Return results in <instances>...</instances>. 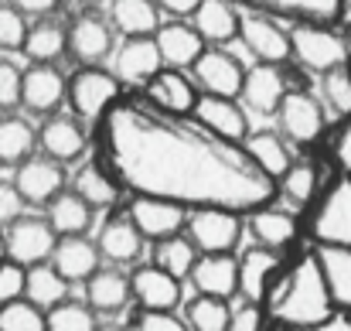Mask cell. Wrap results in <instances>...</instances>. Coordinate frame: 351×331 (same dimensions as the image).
I'll return each instance as SVG.
<instances>
[{
    "label": "cell",
    "instance_id": "cell-1",
    "mask_svg": "<svg viewBox=\"0 0 351 331\" xmlns=\"http://www.w3.org/2000/svg\"><path fill=\"white\" fill-rule=\"evenodd\" d=\"M96 144L126 195L235 212L276 202V181L249 161L242 144L212 133L191 113L160 110L143 93H119L106 106L96 119Z\"/></svg>",
    "mask_w": 351,
    "mask_h": 331
},
{
    "label": "cell",
    "instance_id": "cell-2",
    "mask_svg": "<svg viewBox=\"0 0 351 331\" xmlns=\"http://www.w3.org/2000/svg\"><path fill=\"white\" fill-rule=\"evenodd\" d=\"M266 321L283 325V328H324V321L335 315L321 266L314 249L304 253L293 266H280V273L273 277L266 297Z\"/></svg>",
    "mask_w": 351,
    "mask_h": 331
},
{
    "label": "cell",
    "instance_id": "cell-3",
    "mask_svg": "<svg viewBox=\"0 0 351 331\" xmlns=\"http://www.w3.org/2000/svg\"><path fill=\"white\" fill-rule=\"evenodd\" d=\"M290 41V55L307 69V72H328L335 65L348 62L351 41H345L338 31H331V24H314V21H293L287 31Z\"/></svg>",
    "mask_w": 351,
    "mask_h": 331
},
{
    "label": "cell",
    "instance_id": "cell-4",
    "mask_svg": "<svg viewBox=\"0 0 351 331\" xmlns=\"http://www.w3.org/2000/svg\"><path fill=\"white\" fill-rule=\"evenodd\" d=\"M304 232L311 236L314 246H345V249H351V178L348 174L341 181H335L317 198V205L307 212Z\"/></svg>",
    "mask_w": 351,
    "mask_h": 331
},
{
    "label": "cell",
    "instance_id": "cell-5",
    "mask_svg": "<svg viewBox=\"0 0 351 331\" xmlns=\"http://www.w3.org/2000/svg\"><path fill=\"white\" fill-rule=\"evenodd\" d=\"M181 229L195 242L198 253H235V246L242 242L245 222H242V212L235 209L205 205V209H188Z\"/></svg>",
    "mask_w": 351,
    "mask_h": 331
},
{
    "label": "cell",
    "instance_id": "cell-6",
    "mask_svg": "<svg viewBox=\"0 0 351 331\" xmlns=\"http://www.w3.org/2000/svg\"><path fill=\"white\" fill-rule=\"evenodd\" d=\"M119 93H123L119 76L99 65H86L72 79H65V103L72 106V116H79L82 123H96Z\"/></svg>",
    "mask_w": 351,
    "mask_h": 331
},
{
    "label": "cell",
    "instance_id": "cell-7",
    "mask_svg": "<svg viewBox=\"0 0 351 331\" xmlns=\"http://www.w3.org/2000/svg\"><path fill=\"white\" fill-rule=\"evenodd\" d=\"M273 116H276V123H280V133H283L290 144H300V147L321 140V137H324V126H328L324 103H321L314 93H307V89H290V86H287V93H283V100H280V106H276Z\"/></svg>",
    "mask_w": 351,
    "mask_h": 331
},
{
    "label": "cell",
    "instance_id": "cell-8",
    "mask_svg": "<svg viewBox=\"0 0 351 331\" xmlns=\"http://www.w3.org/2000/svg\"><path fill=\"white\" fill-rule=\"evenodd\" d=\"M65 52H72L82 65L106 62L117 52V31H113L110 17L96 7H86L65 31Z\"/></svg>",
    "mask_w": 351,
    "mask_h": 331
},
{
    "label": "cell",
    "instance_id": "cell-9",
    "mask_svg": "<svg viewBox=\"0 0 351 331\" xmlns=\"http://www.w3.org/2000/svg\"><path fill=\"white\" fill-rule=\"evenodd\" d=\"M188 69L195 76V86L202 93H215V96H239L242 72H245L239 55L226 52L222 45H205Z\"/></svg>",
    "mask_w": 351,
    "mask_h": 331
},
{
    "label": "cell",
    "instance_id": "cell-10",
    "mask_svg": "<svg viewBox=\"0 0 351 331\" xmlns=\"http://www.w3.org/2000/svg\"><path fill=\"white\" fill-rule=\"evenodd\" d=\"M55 239L58 236L48 225V219H41V216H14L7 222V232H3V256H10L21 266H31V263L48 260Z\"/></svg>",
    "mask_w": 351,
    "mask_h": 331
},
{
    "label": "cell",
    "instance_id": "cell-11",
    "mask_svg": "<svg viewBox=\"0 0 351 331\" xmlns=\"http://www.w3.org/2000/svg\"><path fill=\"white\" fill-rule=\"evenodd\" d=\"M239 41L249 48V55L256 62H269V65H283L290 58V41L287 31L273 21V14L263 10H245L239 14Z\"/></svg>",
    "mask_w": 351,
    "mask_h": 331
},
{
    "label": "cell",
    "instance_id": "cell-12",
    "mask_svg": "<svg viewBox=\"0 0 351 331\" xmlns=\"http://www.w3.org/2000/svg\"><path fill=\"white\" fill-rule=\"evenodd\" d=\"M65 103V72L55 62H31L21 72V103L31 116H48Z\"/></svg>",
    "mask_w": 351,
    "mask_h": 331
},
{
    "label": "cell",
    "instance_id": "cell-13",
    "mask_svg": "<svg viewBox=\"0 0 351 331\" xmlns=\"http://www.w3.org/2000/svg\"><path fill=\"white\" fill-rule=\"evenodd\" d=\"M38 133V150H45V157L58 161V164H72L86 154V126L79 116H65V113H48L45 123L34 130Z\"/></svg>",
    "mask_w": 351,
    "mask_h": 331
},
{
    "label": "cell",
    "instance_id": "cell-14",
    "mask_svg": "<svg viewBox=\"0 0 351 331\" xmlns=\"http://www.w3.org/2000/svg\"><path fill=\"white\" fill-rule=\"evenodd\" d=\"M14 188L24 198V205H45L51 195H58L65 188V164L51 161V157H24L21 164H14Z\"/></svg>",
    "mask_w": 351,
    "mask_h": 331
},
{
    "label": "cell",
    "instance_id": "cell-15",
    "mask_svg": "<svg viewBox=\"0 0 351 331\" xmlns=\"http://www.w3.org/2000/svg\"><path fill=\"white\" fill-rule=\"evenodd\" d=\"M280 266H283L280 249H269V246H259V242L242 249V256L235 260V294L263 304V297H266L273 277L280 273Z\"/></svg>",
    "mask_w": 351,
    "mask_h": 331
},
{
    "label": "cell",
    "instance_id": "cell-16",
    "mask_svg": "<svg viewBox=\"0 0 351 331\" xmlns=\"http://www.w3.org/2000/svg\"><path fill=\"white\" fill-rule=\"evenodd\" d=\"M287 93V76L283 65H269V62H256L252 69L242 72V86H239V100L245 110L256 116H273L280 100Z\"/></svg>",
    "mask_w": 351,
    "mask_h": 331
},
{
    "label": "cell",
    "instance_id": "cell-17",
    "mask_svg": "<svg viewBox=\"0 0 351 331\" xmlns=\"http://www.w3.org/2000/svg\"><path fill=\"white\" fill-rule=\"evenodd\" d=\"M130 290H133V301L140 308L178 311V304H181V280L171 277L167 270H160L157 263H133Z\"/></svg>",
    "mask_w": 351,
    "mask_h": 331
},
{
    "label": "cell",
    "instance_id": "cell-18",
    "mask_svg": "<svg viewBox=\"0 0 351 331\" xmlns=\"http://www.w3.org/2000/svg\"><path fill=\"white\" fill-rule=\"evenodd\" d=\"M184 212L188 209H181L174 202H164V198H150V195H130V209H126V216L133 219V225L140 229V236L147 242H157L164 236L181 232Z\"/></svg>",
    "mask_w": 351,
    "mask_h": 331
},
{
    "label": "cell",
    "instance_id": "cell-19",
    "mask_svg": "<svg viewBox=\"0 0 351 331\" xmlns=\"http://www.w3.org/2000/svg\"><path fill=\"white\" fill-rule=\"evenodd\" d=\"M99 246L96 239H89L86 232H75V236H58L51 253H48V263L69 280V284H82L96 266H99Z\"/></svg>",
    "mask_w": 351,
    "mask_h": 331
},
{
    "label": "cell",
    "instance_id": "cell-20",
    "mask_svg": "<svg viewBox=\"0 0 351 331\" xmlns=\"http://www.w3.org/2000/svg\"><path fill=\"white\" fill-rule=\"evenodd\" d=\"M191 116L198 123H205L212 133L226 137V140H235L242 144V137L249 133V119H245V110L235 96H215V93H202L195 100V110Z\"/></svg>",
    "mask_w": 351,
    "mask_h": 331
},
{
    "label": "cell",
    "instance_id": "cell-21",
    "mask_svg": "<svg viewBox=\"0 0 351 331\" xmlns=\"http://www.w3.org/2000/svg\"><path fill=\"white\" fill-rule=\"evenodd\" d=\"M143 236L140 229L133 225V219L126 212H113L110 219L99 225V236H96V246H99V256L117 263V266H133L143 253Z\"/></svg>",
    "mask_w": 351,
    "mask_h": 331
},
{
    "label": "cell",
    "instance_id": "cell-22",
    "mask_svg": "<svg viewBox=\"0 0 351 331\" xmlns=\"http://www.w3.org/2000/svg\"><path fill=\"white\" fill-rule=\"evenodd\" d=\"M86 304L96 311V315H123L126 304L133 301V290H130V277L113 266H96L86 280Z\"/></svg>",
    "mask_w": 351,
    "mask_h": 331
},
{
    "label": "cell",
    "instance_id": "cell-23",
    "mask_svg": "<svg viewBox=\"0 0 351 331\" xmlns=\"http://www.w3.org/2000/svg\"><path fill=\"white\" fill-rule=\"evenodd\" d=\"M140 93L150 103H157L160 110H171V113H191L195 110V100H198V86L181 69H171V65H160L140 86Z\"/></svg>",
    "mask_w": 351,
    "mask_h": 331
},
{
    "label": "cell",
    "instance_id": "cell-24",
    "mask_svg": "<svg viewBox=\"0 0 351 331\" xmlns=\"http://www.w3.org/2000/svg\"><path fill=\"white\" fill-rule=\"evenodd\" d=\"M245 232H252V239L259 246L287 249L300 236V222H297V216H290L287 209H276L269 202V205H259V209L245 212Z\"/></svg>",
    "mask_w": 351,
    "mask_h": 331
},
{
    "label": "cell",
    "instance_id": "cell-25",
    "mask_svg": "<svg viewBox=\"0 0 351 331\" xmlns=\"http://www.w3.org/2000/svg\"><path fill=\"white\" fill-rule=\"evenodd\" d=\"M72 192L89 202L96 212H110L117 209L119 198H123V188L117 185V178L110 174V168L96 157V161H86L75 174H72Z\"/></svg>",
    "mask_w": 351,
    "mask_h": 331
},
{
    "label": "cell",
    "instance_id": "cell-26",
    "mask_svg": "<svg viewBox=\"0 0 351 331\" xmlns=\"http://www.w3.org/2000/svg\"><path fill=\"white\" fill-rule=\"evenodd\" d=\"M314 256H317L331 308L341 311V315H351V249H345V246H314Z\"/></svg>",
    "mask_w": 351,
    "mask_h": 331
},
{
    "label": "cell",
    "instance_id": "cell-27",
    "mask_svg": "<svg viewBox=\"0 0 351 331\" xmlns=\"http://www.w3.org/2000/svg\"><path fill=\"white\" fill-rule=\"evenodd\" d=\"M188 280L198 294H215V297H232L235 294V256L232 253H198Z\"/></svg>",
    "mask_w": 351,
    "mask_h": 331
},
{
    "label": "cell",
    "instance_id": "cell-28",
    "mask_svg": "<svg viewBox=\"0 0 351 331\" xmlns=\"http://www.w3.org/2000/svg\"><path fill=\"white\" fill-rule=\"evenodd\" d=\"M160 52L154 45V34L126 38L117 52V76L123 86H143L157 69H160Z\"/></svg>",
    "mask_w": 351,
    "mask_h": 331
},
{
    "label": "cell",
    "instance_id": "cell-29",
    "mask_svg": "<svg viewBox=\"0 0 351 331\" xmlns=\"http://www.w3.org/2000/svg\"><path fill=\"white\" fill-rule=\"evenodd\" d=\"M154 45L160 52V62L171 65V69H188L195 62V55L205 48V41L198 38V31L191 24H184L181 17L178 21H167V24H157Z\"/></svg>",
    "mask_w": 351,
    "mask_h": 331
},
{
    "label": "cell",
    "instance_id": "cell-30",
    "mask_svg": "<svg viewBox=\"0 0 351 331\" xmlns=\"http://www.w3.org/2000/svg\"><path fill=\"white\" fill-rule=\"evenodd\" d=\"M188 17L205 45H226L239 31V10L232 0H198Z\"/></svg>",
    "mask_w": 351,
    "mask_h": 331
},
{
    "label": "cell",
    "instance_id": "cell-31",
    "mask_svg": "<svg viewBox=\"0 0 351 331\" xmlns=\"http://www.w3.org/2000/svg\"><path fill=\"white\" fill-rule=\"evenodd\" d=\"M232 3L263 10V14H276V17H290V21H314V24L335 27L345 0H232Z\"/></svg>",
    "mask_w": 351,
    "mask_h": 331
},
{
    "label": "cell",
    "instance_id": "cell-32",
    "mask_svg": "<svg viewBox=\"0 0 351 331\" xmlns=\"http://www.w3.org/2000/svg\"><path fill=\"white\" fill-rule=\"evenodd\" d=\"M242 150L249 154V161L263 171V174H269L273 181L287 171V164L293 161L290 157V140L283 137V133H276V130H249L245 137H242Z\"/></svg>",
    "mask_w": 351,
    "mask_h": 331
},
{
    "label": "cell",
    "instance_id": "cell-33",
    "mask_svg": "<svg viewBox=\"0 0 351 331\" xmlns=\"http://www.w3.org/2000/svg\"><path fill=\"white\" fill-rule=\"evenodd\" d=\"M48 209V225L55 229V236H75V232H89L96 222V209L89 202H82L72 188H62L58 195H51L45 202Z\"/></svg>",
    "mask_w": 351,
    "mask_h": 331
},
{
    "label": "cell",
    "instance_id": "cell-34",
    "mask_svg": "<svg viewBox=\"0 0 351 331\" xmlns=\"http://www.w3.org/2000/svg\"><path fill=\"white\" fill-rule=\"evenodd\" d=\"M21 52H24L27 62H58L65 55V27H62V21L45 14L34 24H27Z\"/></svg>",
    "mask_w": 351,
    "mask_h": 331
},
{
    "label": "cell",
    "instance_id": "cell-35",
    "mask_svg": "<svg viewBox=\"0 0 351 331\" xmlns=\"http://www.w3.org/2000/svg\"><path fill=\"white\" fill-rule=\"evenodd\" d=\"M110 24L123 38H140L154 34L160 24V7L154 0H113L110 3Z\"/></svg>",
    "mask_w": 351,
    "mask_h": 331
},
{
    "label": "cell",
    "instance_id": "cell-36",
    "mask_svg": "<svg viewBox=\"0 0 351 331\" xmlns=\"http://www.w3.org/2000/svg\"><path fill=\"white\" fill-rule=\"evenodd\" d=\"M21 294L45 311V308H51L55 301H62V297L69 294V280H65L48 260H41V263L24 266V290H21Z\"/></svg>",
    "mask_w": 351,
    "mask_h": 331
},
{
    "label": "cell",
    "instance_id": "cell-37",
    "mask_svg": "<svg viewBox=\"0 0 351 331\" xmlns=\"http://www.w3.org/2000/svg\"><path fill=\"white\" fill-rule=\"evenodd\" d=\"M317 181H321V171L314 161H290L287 171L276 178V195L297 209H307L317 195Z\"/></svg>",
    "mask_w": 351,
    "mask_h": 331
},
{
    "label": "cell",
    "instance_id": "cell-38",
    "mask_svg": "<svg viewBox=\"0 0 351 331\" xmlns=\"http://www.w3.org/2000/svg\"><path fill=\"white\" fill-rule=\"evenodd\" d=\"M34 150H38V133H34V126H31L24 116L3 113V116H0V164L14 168V164H21L24 157H31Z\"/></svg>",
    "mask_w": 351,
    "mask_h": 331
},
{
    "label": "cell",
    "instance_id": "cell-39",
    "mask_svg": "<svg viewBox=\"0 0 351 331\" xmlns=\"http://www.w3.org/2000/svg\"><path fill=\"white\" fill-rule=\"evenodd\" d=\"M45 328L48 331H96L99 328V315L75 297H62L51 308H45Z\"/></svg>",
    "mask_w": 351,
    "mask_h": 331
},
{
    "label": "cell",
    "instance_id": "cell-40",
    "mask_svg": "<svg viewBox=\"0 0 351 331\" xmlns=\"http://www.w3.org/2000/svg\"><path fill=\"white\" fill-rule=\"evenodd\" d=\"M229 297L195 294L184 304V325L195 331H229Z\"/></svg>",
    "mask_w": 351,
    "mask_h": 331
},
{
    "label": "cell",
    "instance_id": "cell-41",
    "mask_svg": "<svg viewBox=\"0 0 351 331\" xmlns=\"http://www.w3.org/2000/svg\"><path fill=\"white\" fill-rule=\"evenodd\" d=\"M195 256H198L195 242H191L188 236H181V232L164 236V239L154 242V263H157L160 270H167L171 277H178L181 284L188 280V270H191Z\"/></svg>",
    "mask_w": 351,
    "mask_h": 331
},
{
    "label": "cell",
    "instance_id": "cell-42",
    "mask_svg": "<svg viewBox=\"0 0 351 331\" xmlns=\"http://www.w3.org/2000/svg\"><path fill=\"white\" fill-rule=\"evenodd\" d=\"M0 331H45V311L24 294L0 304Z\"/></svg>",
    "mask_w": 351,
    "mask_h": 331
},
{
    "label": "cell",
    "instance_id": "cell-43",
    "mask_svg": "<svg viewBox=\"0 0 351 331\" xmlns=\"http://www.w3.org/2000/svg\"><path fill=\"white\" fill-rule=\"evenodd\" d=\"M321 96L324 106L335 113L338 119L351 113V72L348 65H335L328 72H321Z\"/></svg>",
    "mask_w": 351,
    "mask_h": 331
},
{
    "label": "cell",
    "instance_id": "cell-44",
    "mask_svg": "<svg viewBox=\"0 0 351 331\" xmlns=\"http://www.w3.org/2000/svg\"><path fill=\"white\" fill-rule=\"evenodd\" d=\"M24 31H27L24 14L14 3H0V48L3 52H21Z\"/></svg>",
    "mask_w": 351,
    "mask_h": 331
},
{
    "label": "cell",
    "instance_id": "cell-45",
    "mask_svg": "<svg viewBox=\"0 0 351 331\" xmlns=\"http://www.w3.org/2000/svg\"><path fill=\"white\" fill-rule=\"evenodd\" d=\"M130 328L136 331H184V318L164 308H140V315L130 321Z\"/></svg>",
    "mask_w": 351,
    "mask_h": 331
},
{
    "label": "cell",
    "instance_id": "cell-46",
    "mask_svg": "<svg viewBox=\"0 0 351 331\" xmlns=\"http://www.w3.org/2000/svg\"><path fill=\"white\" fill-rule=\"evenodd\" d=\"M266 325H269L266 321V308L259 301H245L242 297V304L229 308V331H259Z\"/></svg>",
    "mask_w": 351,
    "mask_h": 331
},
{
    "label": "cell",
    "instance_id": "cell-47",
    "mask_svg": "<svg viewBox=\"0 0 351 331\" xmlns=\"http://www.w3.org/2000/svg\"><path fill=\"white\" fill-rule=\"evenodd\" d=\"M21 103V69L0 58V113H10Z\"/></svg>",
    "mask_w": 351,
    "mask_h": 331
},
{
    "label": "cell",
    "instance_id": "cell-48",
    "mask_svg": "<svg viewBox=\"0 0 351 331\" xmlns=\"http://www.w3.org/2000/svg\"><path fill=\"white\" fill-rule=\"evenodd\" d=\"M331 157H335L338 171L351 178V113L341 116V123H338V130L331 137Z\"/></svg>",
    "mask_w": 351,
    "mask_h": 331
},
{
    "label": "cell",
    "instance_id": "cell-49",
    "mask_svg": "<svg viewBox=\"0 0 351 331\" xmlns=\"http://www.w3.org/2000/svg\"><path fill=\"white\" fill-rule=\"evenodd\" d=\"M21 290H24V266L14 263L10 256H0V304L21 297Z\"/></svg>",
    "mask_w": 351,
    "mask_h": 331
},
{
    "label": "cell",
    "instance_id": "cell-50",
    "mask_svg": "<svg viewBox=\"0 0 351 331\" xmlns=\"http://www.w3.org/2000/svg\"><path fill=\"white\" fill-rule=\"evenodd\" d=\"M21 209H24V198L17 195L14 181H0V225H7L14 216H21Z\"/></svg>",
    "mask_w": 351,
    "mask_h": 331
},
{
    "label": "cell",
    "instance_id": "cell-51",
    "mask_svg": "<svg viewBox=\"0 0 351 331\" xmlns=\"http://www.w3.org/2000/svg\"><path fill=\"white\" fill-rule=\"evenodd\" d=\"M24 17H45V14H55L62 0H10Z\"/></svg>",
    "mask_w": 351,
    "mask_h": 331
},
{
    "label": "cell",
    "instance_id": "cell-52",
    "mask_svg": "<svg viewBox=\"0 0 351 331\" xmlns=\"http://www.w3.org/2000/svg\"><path fill=\"white\" fill-rule=\"evenodd\" d=\"M160 10H167V14H174V17H188L191 10H195V3L198 0H154Z\"/></svg>",
    "mask_w": 351,
    "mask_h": 331
},
{
    "label": "cell",
    "instance_id": "cell-53",
    "mask_svg": "<svg viewBox=\"0 0 351 331\" xmlns=\"http://www.w3.org/2000/svg\"><path fill=\"white\" fill-rule=\"evenodd\" d=\"M338 24H341L345 31H351V0L341 3V17H338Z\"/></svg>",
    "mask_w": 351,
    "mask_h": 331
},
{
    "label": "cell",
    "instance_id": "cell-54",
    "mask_svg": "<svg viewBox=\"0 0 351 331\" xmlns=\"http://www.w3.org/2000/svg\"><path fill=\"white\" fill-rule=\"evenodd\" d=\"M0 256H3V232H0Z\"/></svg>",
    "mask_w": 351,
    "mask_h": 331
},
{
    "label": "cell",
    "instance_id": "cell-55",
    "mask_svg": "<svg viewBox=\"0 0 351 331\" xmlns=\"http://www.w3.org/2000/svg\"><path fill=\"white\" fill-rule=\"evenodd\" d=\"M345 65H348V72H351V48H348V62H345Z\"/></svg>",
    "mask_w": 351,
    "mask_h": 331
}]
</instances>
